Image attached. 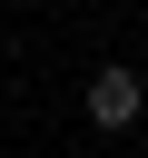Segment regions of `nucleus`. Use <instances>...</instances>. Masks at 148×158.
I'll list each match as a JSON object with an SVG mask.
<instances>
[{"instance_id": "nucleus-1", "label": "nucleus", "mask_w": 148, "mask_h": 158, "mask_svg": "<svg viewBox=\"0 0 148 158\" xmlns=\"http://www.w3.org/2000/svg\"><path fill=\"white\" fill-rule=\"evenodd\" d=\"M138 99H148L138 69H99V79H89V118H99V128H138Z\"/></svg>"}]
</instances>
